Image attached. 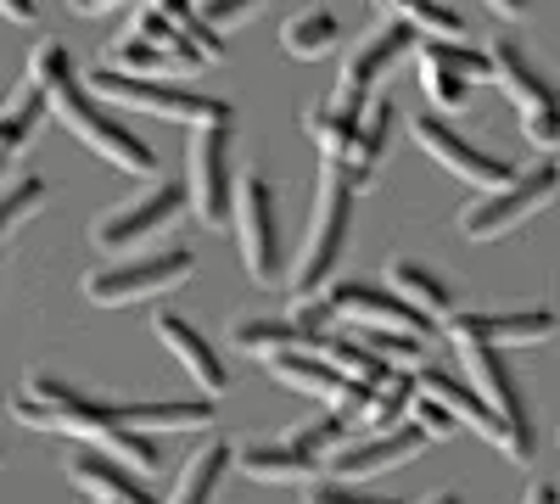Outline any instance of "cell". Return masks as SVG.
<instances>
[{
    "label": "cell",
    "instance_id": "6da1fadb",
    "mask_svg": "<svg viewBox=\"0 0 560 504\" xmlns=\"http://www.w3.org/2000/svg\"><path fill=\"white\" fill-rule=\"evenodd\" d=\"M12 421L34 426V432H57V437H79V443H96L107 448L113 460L135 466V471H158L163 466V448L152 432H135L118 403H102L79 392L73 382L51 376V371H28L23 392H12Z\"/></svg>",
    "mask_w": 560,
    "mask_h": 504
},
{
    "label": "cell",
    "instance_id": "7a4b0ae2",
    "mask_svg": "<svg viewBox=\"0 0 560 504\" xmlns=\"http://www.w3.org/2000/svg\"><path fill=\"white\" fill-rule=\"evenodd\" d=\"M28 73L51 84V118H62L102 163H113V168H124V174H140V179L158 174V152L140 141L124 118H113V113L102 107L96 90L79 84V68H73V57H68L62 39H39L34 51H28Z\"/></svg>",
    "mask_w": 560,
    "mask_h": 504
},
{
    "label": "cell",
    "instance_id": "3957f363",
    "mask_svg": "<svg viewBox=\"0 0 560 504\" xmlns=\"http://www.w3.org/2000/svg\"><path fill=\"white\" fill-rule=\"evenodd\" d=\"M353 202L359 191L337 168H319V197H314V224H308V242L292 263V297H319L325 286L337 281V263L348 253V236H353Z\"/></svg>",
    "mask_w": 560,
    "mask_h": 504
},
{
    "label": "cell",
    "instance_id": "277c9868",
    "mask_svg": "<svg viewBox=\"0 0 560 504\" xmlns=\"http://www.w3.org/2000/svg\"><path fill=\"white\" fill-rule=\"evenodd\" d=\"M560 197V163H527V168H516V179H504V186H493V191H482L477 202H465V213H459V236L465 242H499V236H510L516 224H527L538 208H549Z\"/></svg>",
    "mask_w": 560,
    "mask_h": 504
},
{
    "label": "cell",
    "instance_id": "5b68a950",
    "mask_svg": "<svg viewBox=\"0 0 560 504\" xmlns=\"http://www.w3.org/2000/svg\"><path fill=\"white\" fill-rule=\"evenodd\" d=\"M90 90L113 107H129V113H152V118H168V124H230V102H213L202 90H185V84H163V79H135V73H118V68H96L90 73Z\"/></svg>",
    "mask_w": 560,
    "mask_h": 504
},
{
    "label": "cell",
    "instance_id": "8992f818",
    "mask_svg": "<svg viewBox=\"0 0 560 504\" xmlns=\"http://www.w3.org/2000/svg\"><path fill=\"white\" fill-rule=\"evenodd\" d=\"M488 57H493V84L522 113V134L538 152H555L560 146V90L549 84V73L522 51L516 39H493Z\"/></svg>",
    "mask_w": 560,
    "mask_h": 504
},
{
    "label": "cell",
    "instance_id": "52a82bcc",
    "mask_svg": "<svg viewBox=\"0 0 560 504\" xmlns=\"http://www.w3.org/2000/svg\"><path fill=\"white\" fill-rule=\"evenodd\" d=\"M197 274V258L191 247H163V253H135L124 263H102L84 274V297L96 308H124V303H147V297H163L174 292L179 281Z\"/></svg>",
    "mask_w": 560,
    "mask_h": 504
},
{
    "label": "cell",
    "instance_id": "ba28073f",
    "mask_svg": "<svg viewBox=\"0 0 560 504\" xmlns=\"http://www.w3.org/2000/svg\"><path fill=\"white\" fill-rule=\"evenodd\" d=\"M459 364H465V376H471V387L482 392V403L504 421V432H510V448L504 454L516 466H527L533 454H538V432H533V409H527V392H522L516 371H510L504 353L488 348V342H459Z\"/></svg>",
    "mask_w": 560,
    "mask_h": 504
},
{
    "label": "cell",
    "instance_id": "9c48e42d",
    "mask_svg": "<svg viewBox=\"0 0 560 504\" xmlns=\"http://www.w3.org/2000/svg\"><path fill=\"white\" fill-rule=\"evenodd\" d=\"M185 208H191L185 179H152L135 202H118L113 213H102L96 224H90V247L96 253H135V247H147L152 236H163Z\"/></svg>",
    "mask_w": 560,
    "mask_h": 504
},
{
    "label": "cell",
    "instance_id": "30bf717a",
    "mask_svg": "<svg viewBox=\"0 0 560 504\" xmlns=\"http://www.w3.org/2000/svg\"><path fill=\"white\" fill-rule=\"evenodd\" d=\"M236 236H242V263L258 286L287 281V242H280V208L269 174L247 168L236 179Z\"/></svg>",
    "mask_w": 560,
    "mask_h": 504
},
{
    "label": "cell",
    "instance_id": "8fae6325",
    "mask_svg": "<svg viewBox=\"0 0 560 504\" xmlns=\"http://www.w3.org/2000/svg\"><path fill=\"white\" fill-rule=\"evenodd\" d=\"M236 134L230 124H202L191 134V168H185V191H191V213L208 231L236 224V163H230Z\"/></svg>",
    "mask_w": 560,
    "mask_h": 504
},
{
    "label": "cell",
    "instance_id": "7c38bea8",
    "mask_svg": "<svg viewBox=\"0 0 560 504\" xmlns=\"http://www.w3.org/2000/svg\"><path fill=\"white\" fill-rule=\"evenodd\" d=\"M415 62H420V90H427L432 113H459L471 102V84L493 79V57L471 39H420Z\"/></svg>",
    "mask_w": 560,
    "mask_h": 504
},
{
    "label": "cell",
    "instance_id": "4fadbf2b",
    "mask_svg": "<svg viewBox=\"0 0 560 504\" xmlns=\"http://www.w3.org/2000/svg\"><path fill=\"white\" fill-rule=\"evenodd\" d=\"M420 45V34L404 23V17H387L382 28H370L353 51H348V62H342V73H337V107L342 113H364L370 107V96H376V84L415 51Z\"/></svg>",
    "mask_w": 560,
    "mask_h": 504
},
{
    "label": "cell",
    "instance_id": "5bb4252c",
    "mask_svg": "<svg viewBox=\"0 0 560 504\" xmlns=\"http://www.w3.org/2000/svg\"><path fill=\"white\" fill-rule=\"evenodd\" d=\"M409 134L438 168H448L454 179H465V186H477V191H493V186H504V179H516V163H504V157L482 152L477 141H465V134L438 113H415Z\"/></svg>",
    "mask_w": 560,
    "mask_h": 504
},
{
    "label": "cell",
    "instance_id": "9a60e30c",
    "mask_svg": "<svg viewBox=\"0 0 560 504\" xmlns=\"http://www.w3.org/2000/svg\"><path fill=\"white\" fill-rule=\"evenodd\" d=\"M325 303L337 308V319H353L364 331H415V337H432L438 326L415 303H404L393 286H364V281H331L319 292Z\"/></svg>",
    "mask_w": 560,
    "mask_h": 504
},
{
    "label": "cell",
    "instance_id": "2e32d148",
    "mask_svg": "<svg viewBox=\"0 0 560 504\" xmlns=\"http://www.w3.org/2000/svg\"><path fill=\"white\" fill-rule=\"evenodd\" d=\"M427 432H420L415 421H404V426H393V432H364V437H348L331 460V477L337 482H359V477H376V471H393V466H404V460H415V454H427Z\"/></svg>",
    "mask_w": 560,
    "mask_h": 504
},
{
    "label": "cell",
    "instance_id": "e0dca14e",
    "mask_svg": "<svg viewBox=\"0 0 560 504\" xmlns=\"http://www.w3.org/2000/svg\"><path fill=\"white\" fill-rule=\"evenodd\" d=\"M448 342H488V348H533V342H549L560 331V319L549 308H522V314H448L443 319Z\"/></svg>",
    "mask_w": 560,
    "mask_h": 504
},
{
    "label": "cell",
    "instance_id": "ac0fdd59",
    "mask_svg": "<svg viewBox=\"0 0 560 504\" xmlns=\"http://www.w3.org/2000/svg\"><path fill=\"white\" fill-rule=\"evenodd\" d=\"M152 337H158V342H163V348H168L179 364H185V371H191V382H197L208 398L230 392V364L219 359V348H213V342L191 326V319H179V314H168V308H163V314L152 319Z\"/></svg>",
    "mask_w": 560,
    "mask_h": 504
},
{
    "label": "cell",
    "instance_id": "d6986e66",
    "mask_svg": "<svg viewBox=\"0 0 560 504\" xmlns=\"http://www.w3.org/2000/svg\"><path fill=\"white\" fill-rule=\"evenodd\" d=\"M68 482L84 488L90 499H107V504H158V493L135 477V466L113 460L107 448H79L68 460Z\"/></svg>",
    "mask_w": 560,
    "mask_h": 504
},
{
    "label": "cell",
    "instance_id": "ffe728a7",
    "mask_svg": "<svg viewBox=\"0 0 560 504\" xmlns=\"http://www.w3.org/2000/svg\"><path fill=\"white\" fill-rule=\"evenodd\" d=\"M415 387L420 392H427V398H438L443 409H448V415L459 421V426H471V432H482L499 454L510 448V432H504V421L493 415V409L482 403V392L477 387H465V382H454L448 371H438V364H420V371H415Z\"/></svg>",
    "mask_w": 560,
    "mask_h": 504
},
{
    "label": "cell",
    "instance_id": "44dd1931",
    "mask_svg": "<svg viewBox=\"0 0 560 504\" xmlns=\"http://www.w3.org/2000/svg\"><path fill=\"white\" fill-rule=\"evenodd\" d=\"M393 118H398L393 96H370V107H364V118H359V141H353L348 163H319V168H337L353 191H370V186H376V174H382V157H387Z\"/></svg>",
    "mask_w": 560,
    "mask_h": 504
},
{
    "label": "cell",
    "instance_id": "7402d4cb",
    "mask_svg": "<svg viewBox=\"0 0 560 504\" xmlns=\"http://www.w3.org/2000/svg\"><path fill=\"white\" fill-rule=\"evenodd\" d=\"M224 342L236 348V353H247V359H275V353H303V348H314V337L298 326V319L287 314H242L236 326L224 331Z\"/></svg>",
    "mask_w": 560,
    "mask_h": 504
},
{
    "label": "cell",
    "instance_id": "603a6c76",
    "mask_svg": "<svg viewBox=\"0 0 560 504\" xmlns=\"http://www.w3.org/2000/svg\"><path fill=\"white\" fill-rule=\"evenodd\" d=\"M236 466H242V477H253V482H303V488L319 482V471H325V460H314V454L292 448L287 437L236 448Z\"/></svg>",
    "mask_w": 560,
    "mask_h": 504
},
{
    "label": "cell",
    "instance_id": "cb8c5ba5",
    "mask_svg": "<svg viewBox=\"0 0 560 504\" xmlns=\"http://www.w3.org/2000/svg\"><path fill=\"white\" fill-rule=\"evenodd\" d=\"M264 364H269V376H275L280 387H292V392H303V398L337 403V398L348 392V376H342L325 353H314V348H303V353H275V359H264Z\"/></svg>",
    "mask_w": 560,
    "mask_h": 504
},
{
    "label": "cell",
    "instance_id": "d4e9b609",
    "mask_svg": "<svg viewBox=\"0 0 560 504\" xmlns=\"http://www.w3.org/2000/svg\"><path fill=\"white\" fill-rule=\"evenodd\" d=\"M230 471H236V443H230V437L202 443L191 460H185V471H179L168 504H213V499H219V482H224Z\"/></svg>",
    "mask_w": 560,
    "mask_h": 504
},
{
    "label": "cell",
    "instance_id": "484cf974",
    "mask_svg": "<svg viewBox=\"0 0 560 504\" xmlns=\"http://www.w3.org/2000/svg\"><path fill=\"white\" fill-rule=\"evenodd\" d=\"M387 286H393L404 303H415L420 314L432 319V326H443V319L454 314V286L443 281V274H432L427 263H415V258H393V263H387Z\"/></svg>",
    "mask_w": 560,
    "mask_h": 504
},
{
    "label": "cell",
    "instance_id": "4316f807",
    "mask_svg": "<svg viewBox=\"0 0 560 504\" xmlns=\"http://www.w3.org/2000/svg\"><path fill=\"white\" fill-rule=\"evenodd\" d=\"M135 432H197L213 421V398H163V403H118Z\"/></svg>",
    "mask_w": 560,
    "mask_h": 504
},
{
    "label": "cell",
    "instance_id": "83f0119b",
    "mask_svg": "<svg viewBox=\"0 0 560 504\" xmlns=\"http://www.w3.org/2000/svg\"><path fill=\"white\" fill-rule=\"evenodd\" d=\"M359 118L364 113H342L337 102H319V107L303 113V124H308V134H314V146H319L325 163H348V152L359 141Z\"/></svg>",
    "mask_w": 560,
    "mask_h": 504
},
{
    "label": "cell",
    "instance_id": "f1b7e54d",
    "mask_svg": "<svg viewBox=\"0 0 560 504\" xmlns=\"http://www.w3.org/2000/svg\"><path fill=\"white\" fill-rule=\"evenodd\" d=\"M107 68L135 73V79H152V73H191V62H179L174 51H163V45L140 39V34H124V39L107 45Z\"/></svg>",
    "mask_w": 560,
    "mask_h": 504
},
{
    "label": "cell",
    "instance_id": "f546056e",
    "mask_svg": "<svg viewBox=\"0 0 560 504\" xmlns=\"http://www.w3.org/2000/svg\"><path fill=\"white\" fill-rule=\"evenodd\" d=\"M337 39H342V23L331 12H298L287 28H280V45H287L292 57H303V62L337 51Z\"/></svg>",
    "mask_w": 560,
    "mask_h": 504
},
{
    "label": "cell",
    "instance_id": "4dcf8cb0",
    "mask_svg": "<svg viewBox=\"0 0 560 504\" xmlns=\"http://www.w3.org/2000/svg\"><path fill=\"white\" fill-rule=\"evenodd\" d=\"M314 353H325V359H331L337 364V371L348 376V382H387L393 376V364L376 353V348H364V342H348V337H319V348Z\"/></svg>",
    "mask_w": 560,
    "mask_h": 504
},
{
    "label": "cell",
    "instance_id": "1f68e13d",
    "mask_svg": "<svg viewBox=\"0 0 560 504\" xmlns=\"http://www.w3.org/2000/svg\"><path fill=\"white\" fill-rule=\"evenodd\" d=\"M404 409H415V376L393 371V376L376 387V398H370V409H364V421L353 426V437H364V432H393Z\"/></svg>",
    "mask_w": 560,
    "mask_h": 504
},
{
    "label": "cell",
    "instance_id": "d6a6232c",
    "mask_svg": "<svg viewBox=\"0 0 560 504\" xmlns=\"http://www.w3.org/2000/svg\"><path fill=\"white\" fill-rule=\"evenodd\" d=\"M45 202V179L39 174H18L12 186H0V242H7L23 219H34Z\"/></svg>",
    "mask_w": 560,
    "mask_h": 504
},
{
    "label": "cell",
    "instance_id": "836d02e7",
    "mask_svg": "<svg viewBox=\"0 0 560 504\" xmlns=\"http://www.w3.org/2000/svg\"><path fill=\"white\" fill-rule=\"evenodd\" d=\"M348 432H353V426L331 409V415H319L314 426H292V432H287V443H292V448H303V454H314V460H331V454L348 443Z\"/></svg>",
    "mask_w": 560,
    "mask_h": 504
},
{
    "label": "cell",
    "instance_id": "e575fe53",
    "mask_svg": "<svg viewBox=\"0 0 560 504\" xmlns=\"http://www.w3.org/2000/svg\"><path fill=\"white\" fill-rule=\"evenodd\" d=\"M364 348H376L393 371L404 364V371H420L427 364V337H415V331H364Z\"/></svg>",
    "mask_w": 560,
    "mask_h": 504
},
{
    "label": "cell",
    "instance_id": "d590c367",
    "mask_svg": "<svg viewBox=\"0 0 560 504\" xmlns=\"http://www.w3.org/2000/svg\"><path fill=\"white\" fill-rule=\"evenodd\" d=\"M303 504H398V499H382V493H364L359 482H308L303 488Z\"/></svg>",
    "mask_w": 560,
    "mask_h": 504
},
{
    "label": "cell",
    "instance_id": "8d00e7d4",
    "mask_svg": "<svg viewBox=\"0 0 560 504\" xmlns=\"http://www.w3.org/2000/svg\"><path fill=\"white\" fill-rule=\"evenodd\" d=\"M415 426L427 432L432 443H438V437H454V432H459V421L448 415V409H443L438 398H427V392H415Z\"/></svg>",
    "mask_w": 560,
    "mask_h": 504
},
{
    "label": "cell",
    "instance_id": "74e56055",
    "mask_svg": "<svg viewBox=\"0 0 560 504\" xmlns=\"http://www.w3.org/2000/svg\"><path fill=\"white\" fill-rule=\"evenodd\" d=\"M247 12H258V0H202V23L213 28V34H224V28H236Z\"/></svg>",
    "mask_w": 560,
    "mask_h": 504
},
{
    "label": "cell",
    "instance_id": "f35d334b",
    "mask_svg": "<svg viewBox=\"0 0 560 504\" xmlns=\"http://www.w3.org/2000/svg\"><path fill=\"white\" fill-rule=\"evenodd\" d=\"M482 7H488L493 17H504V23H516V17H527V0H482Z\"/></svg>",
    "mask_w": 560,
    "mask_h": 504
},
{
    "label": "cell",
    "instance_id": "ab89813d",
    "mask_svg": "<svg viewBox=\"0 0 560 504\" xmlns=\"http://www.w3.org/2000/svg\"><path fill=\"white\" fill-rule=\"evenodd\" d=\"M147 7L163 12L168 23H185V17H191V0H147Z\"/></svg>",
    "mask_w": 560,
    "mask_h": 504
},
{
    "label": "cell",
    "instance_id": "60d3db41",
    "mask_svg": "<svg viewBox=\"0 0 560 504\" xmlns=\"http://www.w3.org/2000/svg\"><path fill=\"white\" fill-rule=\"evenodd\" d=\"M0 17H12V23H34V0H0Z\"/></svg>",
    "mask_w": 560,
    "mask_h": 504
},
{
    "label": "cell",
    "instance_id": "b9f144b4",
    "mask_svg": "<svg viewBox=\"0 0 560 504\" xmlns=\"http://www.w3.org/2000/svg\"><path fill=\"white\" fill-rule=\"evenodd\" d=\"M522 504H560V488H555V482H533Z\"/></svg>",
    "mask_w": 560,
    "mask_h": 504
},
{
    "label": "cell",
    "instance_id": "7bdbcfd3",
    "mask_svg": "<svg viewBox=\"0 0 560 504\" xmlns=\"http://www.w3.org/2000/svg\"><path fill=\"white\" fill-rule=\"evenodd\" d=\"M68 7H73L79 17H96V12H113L118 0H68Z\"/></svg>",
    "mask_w": 560,
    "mask_h": 504
},
{
    "label": "cell",
    "instance_id": "ee69618b",
    "mask_svg": "<svg viewBox=\"0 0 560 504\" xmlns=\"http://www.w3.org/2000/svg\"><path fill=\"white\" fill-rule=\"evenodd\" d=\"M0 466H7V454H0Z\"/></svg>",
    "mask_w": 560,
    "mask_h": 504
},
{
    "label": "cell",
    "instance_id": "f6af8a7d",
    "mask_svg": "<svg viewBox=\"0 0 560 504\" xmlns=\"http://www.w3.org/2000/svg\"><path fill=\"white\" fill-rule=\"evenodd\" d=\"M96 504H107V499H96Z\"/></svg>",
    "mask_w": 560,
    "mask_h": 504
}]
</instances>
